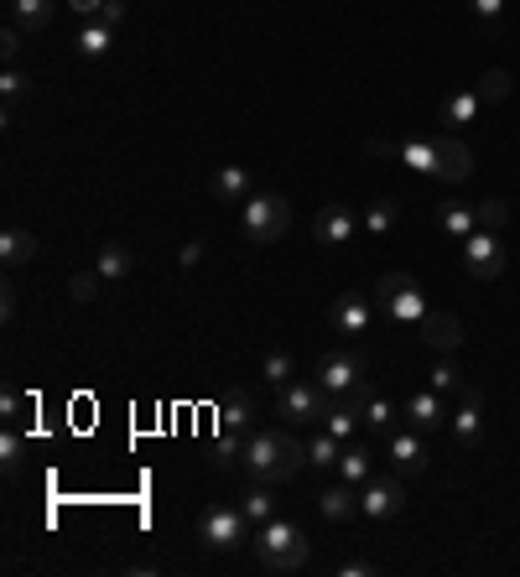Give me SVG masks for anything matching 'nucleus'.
I'll return each instance as SVG.
<instances>
[{
	"label": "nucleus",
	"mask_w": 520,
	"mask_h": 577,
	"mask_svg": "<svg viewBox=\"0 0 520 577\" xmlns=\"http://www.w3.org/2000/svg\"><path fill=\"white\" fill-rule=\"evenodd\" d=\"M37 234L32 229H21V224H11L6 234H0V260H6V266L16 271V266H26V260H37Z\"/></svg>",
	"instance_id": "21"
},
{
	"label": "nucleus",
	"mask_w": 520,
	"mask_h": 577,
	"mask_svg": "<svg viewBox=\"0 0 520 577\" xmlns=\"http://www.w3.org/2000/svg\"><path fill=\"white\" fill-rule=\"evenodd\" d=\"M468 172H474V151H468L458 136H437V172L442 182H468Z\"/></svg>",
	"instance_id": "13"
},
{
	"label": "nucleus",
	"mask_w": 520,
	"mask_h": 577,
	"mask_svg": "<svg viewBox=\"0 0 520 577\" xmlns=\"http://www.w3.org/2000/svg\"><path fill=\"white\" fill-rule=\"evenodd\" d=\"M390 463H396V474H422L427 468L422 432H390Z\"/></svg>",
	"instance_id": "15"
},
{
	"label": "nucleus",
	"mask_w": 520,
	"mask_h": 577,
	"mask_svg": "<svg viewBox=\"0 0 520 577\" xmlns=\"http://www.w3.org/2000/svg\"><path fill=\"white\" fill-rule=\"evenodd\" d=\"M208 193H214L219 203H245L255 193V182H250V167H219L214 182H208Z\"/></svg>",
	"instance_id": "18"
},
{
	"label": "nucleus",
	"mask_w": 520,
	"mask_h": 577,
	"mask_svg": "<svg viewBox=\"0 0 520 577\" xmlns=\"http://www.w3.org/2000/svg\"><path fill=\"white\" fill-rule=\"evenodd\" d=\"M307 458L323 463V468H338V458H344V442H338L333 432H318V437L307 442Z\"/></svg>",
	"instance_id": "33"
},
{
	"label": "nucleus",
	"mask_w": 520,
	"mask_h": 577,
	"mask_svg": "<svg viewBox=\"0 0 520 577\" xmlns=\"http://www.w3.org/2000/svg\"><path fill=\"white\" fill-rule=\"evenodd\" d=\"M406 510V484L396 474H385V479H370L359 489V515L364 520H396Z\"/></svg>",
	"instance_id": "9"
},
{
	"label": "nucleus",
	"mask_w": 520,
	"mask_h": 577,
	"mask_svg": "<svg viewBox=\"0 0 520 577\" xmlns=\"http://www.w3.org/2000/svg\"><path fill=\"white\" fill-rule=\"evenodd\" d=\"M416 333H422V344L437 349V354H453V349L463 344V323L453 318L448 307H427L422 323H416Z\"/></svg>",
	"instance_id": "11"
},
{
	"label": "nucleus",
	"mask_w": 520,
	"mask_h": 577,
	"mask_svg": "<svg viewBox=\"0 0 520 577\" xmlns=\"http://www.w3.org/2000/svg\"><path fill=\"white\" fill-rule=\"evenodd\" d=\"M68 6H73L78 16H89V21H94V16L104 11V0H68Z\"/></svg>",
	"instance_id": "47"
},
{
	"label": "nucleus",
	"mask_w": 520,
	"mask_h": 577,
	"mask_svg": "<svg viewBox=\"0 0 520 577\" xmlns=\"http://www.w3.org/2000/svg\"><path fill=\"white\" fill-rule=\"evenodd\" d=\"M510 219V203L505 198H489V203H479V229H500Z\"/></svg>",
	"instance_id": "42"
},
{
	"label": "nucleus",
	"mask_w": 520,
	"mask_h": 577,
	"mask_svg": "<svg viewBox=\"0 0 520 577\" xmlns=\"http://www.w3.org/2000/svg\"><path fill=\"white\" fill-rule=\"evenodd\" d=\"M240 510L250 515V526H266V520H276V494H271V484H255L245 500H240Z\"/></svg>",
	"instance_id": "26"
},
{
	"label": "nucleus",
	"mask_w": 520,
	"mask_h": 577,
	"mask_svg": "<svg viewBox=\"0 0 520 577\" xmlns=\"http://www.w3.org/2000/svg\"><path fill=\"white\" fill-rule=\"evenodd\" d=\"M448 427H453V442H458V448L474 453L479 442H484V401H463V406L448 416Z\"/></svg>",
	"instance_id": "16"
},
{
	"label": "nucleus",
	"mask_w": 520,
	"mask_h": 577,
	"mask_svg": "<svg viewBox=\"0 0 520 577\" xmlns=\"http://www.w3.org/2000/svg\"><path fill=\"white\" fill-rule=\"evenodd\" d=\"M338 474H344V484H354V489H364L375 474H370V453L364 448H344V458H338Z\"/></svg>",
	"instance_id": "28"
},
{
	"label": "nucleus",
	"mask_w": 520,
	"mask_h": 577,
	"mask_svg": "<svg viewBox=\"0 0 520 577\" xmlns=\"http://www.w3.org/2000/svg\"><path fill=\"white\" fill-rule=\"evenodd\" d=\"M427 380H432V390H442V396H448V390H463V370H458L448 354L432 364V375H427Z\"/></svg>",
	"instance_id": "37"
},
{
	"label": "nucleus",
	"mask_w": 520,
	"mask_h": 577,
	"mask_svg": "<svg viewBox=\"0 0 520 577\" xmlns=\"http://www.w3.org/2000/svg\"><path fill=\"white\" fill-rule=\"evenodd\" d=\"M401 162H406V167H416V172H437V136L401 141Z\"/></svg>",
	"instance_id": "24"
},
{
	"label": "nucleus",
	"mask_w": 520,
	"mask_h": 577,
	"mask_svg": "<svg viewBox=\"0 0 520 577\" xmlns=\"http://www.w3.org/2000/svg\"><path fill=\"white\" fill-rule=\"evenodd\" d=\"M396 219H401V203L396 198H380V203L364 208V229H370V234H390V229H396Z\"/></svg>",
	"instance_id": "30"
},
{
	"label": "nucleus",
	"mask_w": 520,
	"mask_h": 577,
	"mask_svg": "<svg viewBox=\"0 0 520 577\" xmlns=\"http://www.w3.org/2000/svg\"><path fill=\"white\" fill-rule=\"evenodd\" d=\"M0 94H6V99L32 94V73H26L21 63H6V73H0Z\"/></svg>",
	"instance_id": "38"
},
{
	"label": "nucleus",
	"mask_w": 520,
	"mask_h": 577,
	"mask_svg": "<svg viewBox=\"0 0 520 577\" xmlns=\"http://www.w3.org/2000/svg\"><path fill=\"white\" fill-rule=\"evenodd\" d=\"M26 411H32V401H21L16 390H6V396H0V422H6V427H21Z\"/></svg>",
	"instance_id": "40"
},
{
	"label": "nucleus",
	"mask_w": 520,
	"mask_h": 577,
	"mask_svg": "<svg viewBox=\"0 0 520 577\" xmlns=\"http://www.w3.org/2000/svg\"><path fill=\"white\" fill-rule=\"evenodd\" d=\"M250 536V515L240 505H214L203 520H198V541L214 546V552H234Z\"/></svg>",
	"instance_id": "7"
},
{
	"label": "nucleus",
	"mask_w": 520,
	"mask_h": 577,
	"mask_svg": "<svg viewBox=\"0 0 520 577\" xmlns=\"http://www.w3.org/2000/svg\"><path fill=\"white\" fill-rule=\"evenodd\" d=\"M250 411H255L250 390H234V396L219 406V427H229V432H245V427H250Z\"/></svg>",
	"instance_id": "25"
},
{
	"label": "nucleus",
	"mask_w": 520,
	"mask_h": 577,
	"mask_svg": "<svg viewBox=\"0 0 520 577\" xmlns=\"http://www.w3.org/2000/svg\"><path fill=\"white\" fill-rule=\"evenodd\" d=\"M73 52H78L84 63L110 58V52H115V26H104L99 16H94V21H84V26H78V37H73Z\"/></svg>",
	"instance_id": "14"
},
{
	"label": "nucleus",
	"mask_w": 520,
	"mask_h": 577,
	"mask_svg": "<svg viewBox=\"0 0 520 577\" xmlns=\"http://www.w3.org/2000/svg\"><path fill=\"white\" fill-rule=\"evenodd\" d=\"M390 422H396V401H390V396H375V390H364V427L390 432Z\"/></svg>",
	"instance_id": "31"
},
{
	"label": "nucleus",
	"mask_w": 520,
	"mask_h": 577,
	"mask_svg": "<svg viewBox=\"0 0 520 577\" xmlns=\"http://www.w3.org/2000/svg\"><path fill=\"white\" fill-rule=\"evenodd\" d=\"M99 21H104V26H120V21H125V0H104Z\"/></svg>",
	"instance_id": "44"
},
{
	"label": "nucleus",
	"mask_w": 520,
	"mask_h": 577,
	"mask_svg": "<svg viewBox=\"0 0 520 577\" xmlns=\"http://www.w3.org/2000/svg\"><path fill=\"white\" fill-rule=\"evenodd\" d=\"M99 286H104L99 271H73V276H68V297H73V302H99Z\"/></svg>",
	"instance_id": "36"
},
{
	"label": "nucleus",
	"mask_w": 520,
	"mask_h": 577,
	"mask_svg": "<svg viewBox=\"0 0 520 577\" xmlns=\"http://www.w3.org/2000/svg\"><path fill=\"white\" fill-rule=\"evenodd\" d=\"M364 375H370V359H364L359 349H328L318 359V385L328 390V396H344V390H359Z\"/></svg>",
	"instance_id": "6"
},
{
	"label": "nucleus",
	"mask_w": 520,
	"mask_h": 577,
	"mask_svg": "<svg viewBox=\"0 0 520 577\" xmlns=\"http://www.w3.org/2000/svg\"><path fill=\"white\" fill-rule=\"evenodd\" d=\"M359 229H364V219L354 214L349 203H328L323 214H318V224H312V234H318V245H323V250H344Z\"/></svg>",
	"instance_id": "10"
},
{
	"label": "nucleus",
	"mask_w": 520,
	"mask_h": 577,
	"mask_svg": "<svg viewBox=\"0 0 520 577\" xmlns=\"http://www.w3.org/2000/svg\"><path fill=\"white\" fill-rule=\"evenodd\" d=\"M370 318H375V307L364 302L359 292H349V297H338V302H333V323H338V333H349V338L370 328Z\"/></svg>",
	"instance_id": "19"
},
{
	"label": "nucleus",
	"mask_w": 520,
	"mask_h": 577,
	"mask_svg": "<svg viewBox=\"0 0 520 577\" xmlns=\"http://www.w3.org/2000/svg\"><path fill=\"white\" fill-rule=\"evenodd\" d=\"M198 260H203V240H188V245L177 250V266H182V271H193Z\"/></svg>",
	"instance_id": "43"
},
{
	"label": "nucleus",
	"mask_w": 520,
	"mask_h": 577,
	"mask_svg": "<svg viewBox=\"0 0 520 577\" xmlns=\"http://www.w3.org/2000/svg\"><path fill=\"white\" fill-rule=\"evenodd\" d=\"M255 552H260V567L266 572H302L307 567V536L292 526V520H266V526H255Z\"/></svg>",
	"instance_id": "2"
},
{
	"label": "nucleus",
	"mask_w": 520,
	"mask_h": 577,
	"mask_svg": "<svg viewBox=\"0 0 520 577\" xmlns=\"http://www.w3.org/2000/svg\"><path fill=\"white\" fill-rule=\"evenodd\" d=\"M463 271L474 276V281L505 276V250H500V240H494V229H474L463 240Z\"/></svg>",
	"instance_id": "8"
},
{
	"label": "nucleus",
	"mask_w": 520,
	"mask_h": 577,
	"mask_svg": "<svg viewBox=\"0 0 520 577\" xmlns=\"http://www.w3.org/2000/svg\"><path fill=\"white\" fill-rule=\"evenodd\" d=\"M510 84H515L510 68H484L474 89H479V99H484V104H500V99H510Z\"/></svg>",
	"instance_id": "29"
},
{
	"label": "nucleus",
	"mask_w": 520,
	"mask_h": 577,
	"mask_svg": "<svg viewBox=\"0 0 520 577\" xmlns=\"http://www.w3.org/2000/svg\"><path fill=\"white\" fill-rule=\"evenodd\" d=\"M130 266H136V260H130V250H125V245H104V250H99V260H94V271H99L104 281H125V276H130Z\"/></svg>",
	"instance_id": "27"
},
{
	"label": "nucleus",
	"mask_w": 520,
	"mask_h": 577,
	"mask_svg": "<svg viewBox=\"0 0 520 577\" xmlns=\"http://www.w3.org/2000/svg\"><path fill=\"white\" fill-rule=\"evenodd\" d=\"M432 224L448 234V240H468V234L479 229V208H468V203H442L437 214H432Z\"/></svg>",
	"instance_id": "17"
},
{
	"label": "nucleus",
	"mask_w": 520,
	"mask_h": 577,
	"mask_svg": "<svg viewBox=\"0 0 520 577\" xmlns=\"http://www.w3.org/2000/svg\"><path fill=\"white\" fill-rule=\"evenodd\" d=\"M240 229L250 245H276L286 229H292V203L281 193H250L240 203Z\"/></svg>",
	"instance_id": "3"
},
{
	"label": "nucleus",
	"mask_w": 520,
	"mask_h": 577,
	"mask_svg": "<svg viewBox=\"0 0 520 577\" xmlns=\"http://www.w3.org/2000/svg\"><path fill=\"white\" fill-rule=\"evenodd\" d=\"M0 312H6V323L16 318V292H11V286H6V297H0Z\"/></svg>",
	"instance_id": "48"
},
{
	"label": "nucleus",
	"mask_w": 520,
	"mask_h": 577,
	"mask_svg": "<svg viewBox=\"0 0 520 577\" xmlns=\"http://www.w3.org/2000/svg\"><path fill=\"white\" fill-rule=\"evenodd\" d=\"M375 302L390 323H422V312H427V297H422V286H416V276L406 271H385L380 286H375Z\"/></svg>",
	"instance_id": "4"
},
{
	"label": "nucleus",
	"mask_w": 520,
	"mask_h": 577,
	"mask_svg": "<svg viewBox=\"0 0 520 577\" xmlns=\"http://www.w3.org/2000/svg\"><path fill=\"white\" fill-rule=\"evenodd\" d=\"M364 151H370V156H401V146L390 141V136H370V146H364Z\"/></svg>",
	"instance_id": "45"
},
{
	"label": "nucleus",
	"mask_w": 520,
	"mask_h": 577,
	"mask_svg": "<svg viewBox=\"0 0 520 577\" xmlns=\"http://www.w3.org/2000/svg\"><path fill=\"white\" fill-rule=\"evenodd\" d=\"M21 47H26V32L16 21H6V32H0V58L6 63H21Z\"/></svg>",
	"instance_id": "41"
},
{
	"label": "nucleus",
	"mask_w": 520,
	"mask_h": 577,
	"mask_svg": "<svg viewBox=\"0 0 520 577\" xmlns=\"http://www.w3.org/2000/svg\"><path fill=\"white\" fill-rule=\"evenodd\" d=\"M479 89H458V94H448L442 99V110H437V120L442 125H474L479 120Z\"/></svg>",
	"instance_id": "22"
},
{
	"label": "nucleus",
	"mask_w": 520,
	"mask_h": 577,
	"mask_svg": "<svg viewBox=\"0 0 520 577\" xmlns=\"http://www.w3.org/2000/svg\"><path fill=\"white\" fill-rule=\"evenodd\" d=\"M338 577H375V562H338Z\"/></svg>",
	"instance_id": "46"
},
{
	"label": "nucleus",
	"mask_w": 520,
	"mask_h": 577,
	"mask_svg": "<svg viewBox=\"0 0 520 577\" xmlns=\"http://www.w3.org/2000/svg\"><path fill=\"white\" fill-rule=\"evenodd\" d=\"M6 11L21 32H42V26H52V16H58V0H6Z\"/></svg>",
	"instance_id": "20"
},
{
	"label": "nucleus",
	"mask_w": 520,
	"mask_h": 577,
	"mask_svg": "<svg viewBox=\"0 0 520 577\" xmlns=\"http://www.w3.org/2000/svg\"><path fill=\"white\" fill-rule=\"evenodd\" d=\"M307 442L286 437V432H250L245 448H240V468L255 484H286L307 468Z\"/></svg>",
	"instance_id": "1"
},
{
	"label": "nucleus",
	"mask_w": 520,
	"mask_h": 577,
	"mask_svg": "<svg viewBox=\"0 0 520 577\" xmlns=\"http://www.w3.org/2000/svg\"><path fill=\"white\" fill-rule=\"evenodd\" d=\"M240 448H245V442H240V432L219 427V442H214V463H219V468H229L234 458H240Z\"/></svg>",
	"instance_id": "39"
},
{
	"label": "nucleus",
	"mask_w": 520,
	"mask_h": 577,
	"mask_svg": "<svg viewBox=\"0 0 520 577\" xmlns=\"http://www.w3.org/2000/svg\"><path fill=\"white\" fill-rule=\"evenodd\" d=\"M318 510H323V520H354V515H359V494H354V484H333V489H323V494H318Z\"/></svg>",
	"instance_id": "23"
},
{
	"label": "nucleus",
	"mask_w": 520,
	"mask_h": 577,
	"mask_svg": "<svg viewBox=\"0 0 520 577\" xmlns=\"http://www.w3.org/2000/svg\"><path fill=\"white\" fill-rule=\"evenodd\" d=\"M406 422L416 432H437L442 422H448V401H442V390H416V396H406Z\"/></svg>",
	"instance_id": "12"
},
{
	"label": "nucleus",
	"mask_w": 520,
	"mask_h": 577,
	"mask_svg": "<svg viewBox=\"0 0 520 577\" xmlns=\"http://www.w3.org/2000/svg\"><path fill=\"white\" fill-rule=\"evenodd\" d=\"M468 11H474V21H479V32H500V21H505V0H468Z\"/></svg>",
	"instance_id": "35"
},
{
	"label": "nucleus",
	"mask_w": 520,
	"mask_h": 577,
	"mask_svg": "<svg viewBox=\"0 0 520 577\" xmlns=\"http://www.w3.org/2000/svg\"><path fill=\"white\" fill-rule=\"evenodd\" d=\"M276 411L286 416L292 427H307V422H323L328 416V390L318 380H292V385H281V396H276Z\"/></svg>",
	"instance_id": "5"
},
{
	"label": "nucleus",
	"mask_w": 520,
	"mask_h": 577,
	"mask_svg": "<svg viewBox=\"0 0 520 577\" xmlns=\"http://www.w3.org/2000/svg\"><path fill=\"white\" fill-rule=\"evenodd\" d=\"M260 375H266V380L281 390V385H292V375H297V359H292V354H276V349H271L266 359H260Z\"/></svg>",
	"instance_id": "32"
},
{
	"label": "nucleus",
	"mask_w": 520,
	"mask_h": 577,
	"mask_svg": "<svg viewBox=\"0 0 520 577\" xmlns=\"http://www.w3.org/2000/svg\"><path fill=\"white\" fill-rule=\"evenodd\" d=\"M21 463H26V442H21L16 427H6L0 432V468H6V474H21Z\"/></svg>",
	"instance_id": "34"
}]
</instances>
